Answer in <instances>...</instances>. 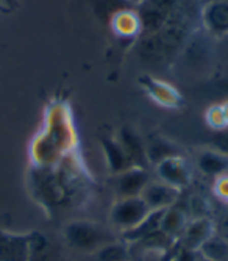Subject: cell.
I'll list each match as a JSON object with an SVG mask.
<instances>
[{
    "mask_svg": "<svg viewBox=\"0 0 228 261\" xmlns=\"http://www.w3.org/2000/svg\"><path fill=\"white\" fill-rule=\"evenodd\" d=\"M150 174L146 168L133 166L128 171L112 175V189L118 199L139 197L142 189L150 181Z\"/></svg>",
    "mask_w": 228,
    "mask_h": 261,
    "instance_id": "obj_5",
    "label": "cell"
},
{
    "mask_svg": "<svg viewBox=\"0 0 228 261\" xmlns=\"http://www.w3.org/2000/svg\"><path fill=\"white\" fill-rule=\"evenodd\" d=\"M210 147H213V149H216L220 153H223V155L228 156V128L214 132V135L211 138Z\"/></svg>",
    "mask_w": 228,
    "mask_h": 261,
    "instance_id": "obj_23",
    "label": "cell"
},
{
    "mask_svg": "<svg viewBox=\"0 0 228 261\" xmlns=\"http://www.w3.org/2000/svg\"><path fill=\"white\" fill-rule=\"evenodd\" d=\"M30 261H52V246L45 234L30 233Z\"/></svg>",
    "mask_w": 228,
    "mask_h": 261,
    "instance_id": "obj_21",
    "label": "cell"
},
{
    "mask_svg": "<svg viewBox=\"0 0 228 261\" xmlns=\"http://www.w3.org/2000/svg\"><path fill=\"white\" fill-rule=\"evenodd\" d=\"M198 253L210 261H228V241L223 236L214 233L211 238L202 246Z\"/></svg>",
    "mask_w": 228,
    "mask_h": 261,
    "instance_id": "obj_20",
    "label": "cell"
},
{
    "mask_svg": "<svg viewBox=\"0 0 228 261\" xmlns=\"http://www.w3.org/2000/svg\"><path fill=\"white\" fill-rule=\"evenodd\" d=\"M118 141L121 142V146L130 156V160L134 163V166L147 169V158H146V147H144V138L136 132L133 127L122 125L118 130L116 135Z\"/></svg>",
    "mask_w": 228,
    "mask_h": 261,
    "instance_id": "obj_14",
    "label": "cell"
},
{
    "mask_svg": "<svg viewBox=\"0 0 228 261\" xmlns=\"http://www.w3.org/2000/svg\"><path fill=\"white\" fill-rule=\"evenodd\" d=\"M163 213L164 210H156V211H150L149 215L136 225L131 230H127L122 234V240L124 243H139L142 240H146L147 236L153 234L155 231L159 230V225H161V218H163Z\"/></svg>",
    "mask_w": 228,
    "mask_h": 261,
    "instance_id": "obj_16",
    "label": "cell"
},
{
    "mask_svg": "<svg viewBox=\"0 0 228 261\" xmlns=\"http://www.w3.org/2000/svg\"><path fill=\"white\" fill-rule=\"evenodd\" d=\"M4 2H5V4H7V7H8V8H11V10H13V8H16V7L19 5L17 0H4Z\"/></svg>",
    "mask_w": 228,
    "mask_h": 261,
    "instance_id": "obj_27",
    "label": "cell"
},
{
    "mask_svg": "<svg viewBox=\"0 0 228 261\" xmlns=\"http://www.w3.org/2000/svg\"><path fill=\"white\" fill-rule=\"evenodd\" d=\"M97 142L102 150L106 169L111 175H118L121 172H125L134 166V163L130 160V156L127 155V152L124 150V147L121 146V142L118 141L116 136L100 135L97 138Z\"/></svg>",
    "mask_w": 228,
    "mask_h": 261,
    "instance_id": "obj_6",
    "label": "cell"
},
{
    "mask_svg": "<svg viewBox=\"0 0 228 261\" xmlns=\"http://www.w3.org/2000/svg\"><path fill=\"white\" fill-rule=\"evenodd\" d=\"M205 119H207V122L210 124V127L214 128V132L228 128L226 127V122H225V117H223V111H222L220 103L210 107L208 111H207V114H205Z\"/></svg>",
    "mask_w": 228,
    "mask_h": 261,
    "instance_id": "obj_22",
    "label": "cell"
},
{
    "mask_svg": "<svg viewBox=\"0 0 228 261\" xmlns=\"http://www.w3.org/2000/svg\"><path fill=\"white\" fill-rule=\"evenodd\" d=\"M141 41L138 44V57L144 61V63H161L167 58H170V54L167 50V47L158 32L156 33H150V35H141Z\"/></svg>",
    "mask_w": 228,
    "mask_h": 261,
    "instance_id": "obj_15",
    "label": "cell"
},
{
    "mask_svg": "<svg viewBox=\"0 0 228 261\" xmlns=\"http://www.w3.org/2000/svg\"><path fill=\"white\" fill-rule=\"evenodd\" d=\"M217 89H219V92L222 94L223 97H226L225 100H228V75L223 77V79L217 83Z\"/></svg>",
    "mask_w": 228,
    "mask_h": 261,
    "instance_id": "obj_26",
    "label": "cell"
},
{
    "mask_svg": "<svg viewBox=\"0 0 228 261\" xmlns=\"http://www.w3.org/2000/svg\"><path fill=\"white\" fill-rule=\"evenodd\" d=\"M141 88L146 91L147 96L164 108H177L181 103V94L169 83L158 80L153 77H142L139 79Z\"/></svg>",
    "mask_w": 228,
    "mask_h": 261,
    "instance_id": "obj_11",
    "label": "cell"
},
{
    "mask_svg": "<svg viewBox=\"0 0 228 261\" xmlns=\"http://www.w3.org/2000/svg\"><path fill=\"white\" fill-rule=\"evenodd\" d=\"M0 261H30V233L0 230Z\"/></svg>",
    "mask_w": 228,
    "mask_h": 261,
    "instance_id": "obj_9",
    "label": "cell"
},
{
    "mask_svg": "<svg viewBox=\"0 0 228 261\" xmlns=\"http://www.w3.org/2000/svg\"><path fill=\"white\" fill-rule=\"evenodd\" d=\"M109 25L112 33L122 39H133L142 35V25L138 11L130 7L114 13L109 19Z\"/></svg>",
    "mask_w": 228,
    "mask_h": 261,
    "instance_id": "obj_13",
    "label": "cell"
},
{
    "mask_svg": "<svg viewBox=\"0 0 228 261\" xmlns=\"http://www.w3.org/2000/svg\"><path fill=\"white\" fill-rule=\"evenodd\" d=\"M200 20L207 35L217 39L228 38V0H208L202 7Z\"/></svg>",
    "mask_w": 228,
    "mask_h": 261,
    "instance_id": "obj_4",
    "label": "cell"
},
{
    "mask_svg": "<svg viewBox=\"0 0 228 261\" xmlns=\"http://www.w3.org/2000/svg\"><path fill=\"white\" fill-rule=\"evenodd\" d=\"M180 196H181V191H178V189L159 180L158 181L150 180L147 186L142 189L139 197L146 202L150 211H156V210H167L177 205L180 200Z\"/></svg>",
    "mask_w": 228,
    "mask_h": 261,
    "instance_id": "obj_8",
    "label": "cell"
},
{
    "mask_svg": "<svg viewBox=\"0 0 228 261\" xmlns=\"http://www.w3.org/2000/svg\"><path fill=\"white\" fill-rule=\"evenodd\" d=\"M63 238L72 250L86 255L96 253L100 247L116 240L108 230H105L99 224L84 219L67 222L63 228Z\"/></svg>",
    "mask_w": 228,
    "mask_h": 261,
    "instance_id": "obj_1",
    "label": "cell"
},
{
    "mask_svg": "<svg viewBox=\"0 0 228 261\" xmlns=\"http://www.w3.org/2000/svg\"><path fill=\"white\" fill-rule=\"evenodd\" d=\"M91 256H93V261H128L130 250L127 247V243L114 240L100 247Z\"/></svg>",
    "mask_w": 228,
    "mask_h": 261,
    "instance_id": "obj_19",
    "label": "cell"
},
{
    "mask_svg": "<svg viewBox=\"0 0 228 261\" xmlns=\"http://www.w3.org/2000/svg\"><path fill=\"white\" fill-rule=\"evenodd\" d=\"M149 213L150 210L141 197L118 199L109 210V224L124 233L138 225Z\"/></svg>",
    "mask_w": 228,
    "mask_h": 261,
    "instance_id": "obj_2",
    "label": "cell"
},
{
    "mask_svg": "<svg viewBox=\"0 0 228 261\" xmlns=\"http://www.w3.org/2000/svg\"><path fill=\"white\" fill-rule=\"evenodd\" d=\"M194 160L197 169L207 177L219 178L228 174V156L213 147H200Z\"/></svg>",
    "mask_w": 228,
    "mask_h": 261,
    "instance_id": "obj_12",
    "label": "cell"
},
{
    "mask_svg": "<svg viewBox=\"0 0 228 261\" xmlns=\"http://www.w3.org/2000/svg\"><path fill=\"white\" fill-rule=\"evenodd\" d=\"M155 172L163 181L178 191H183L192 183V169L186 156H172L155 166Z\"/></svg>",
    "mask_w": 228,
    "mask_h": 261,
    "instance_id": "obj_3",
    "label": "cell"
},
{
    "mask_svg": "<svg viewBox=\"0 0 228 261\" xmlns=\"http://www.w3.org/2000/svg\"><path fill=\"white\" fill-rule=\"evenodd\" d=\"M146 2L153 8L164 13L166 16H172L178 5V0H146Z\"/></svg>",
    "mask_w": 228,
    "mask_h": 261,
    "instance_id": "obj_24",
    "label": "cell"
},
{
    "mask_svg": "<svg viewBox=\"0 0 228 261\" xmlns=\"http://www.w3.org/2000/svg\"><path fill=\"white\" fill-rule=\"evenodd\" d=\"M138 11V16L141 19V25H142V35H150V33H156L161 30L166 22L170 16H166L164 13H161L159 10L153 8L152 5H149L146 0H142Z\"/></svg>",
    "mask_w": 228,
    "mask_h": 261,
    "instance_id": "obj_18",
    "label": "cell"
},
{
    "mask_svg": "<svg viewBox=\"0 0 228 261\" xmlns=\"http://www.w3.org/2000/svg\"><path fill=\"white\" fill-rule=\"evenodd\" d=\"M186 224H188L186 213L181 208H178L177 205H174V206L164 210L159 230L166 233L169 238L177 240V238H181V234H183V231L186 228Z\"/></svg>",
    "mask_w": 228,
    "mask_h": 261,
    "instance_id": "obj_17",
    "label": "cell"
},
{
    "mask_svg": "<svg viewBox=\"0 0 228 261\" xmlns=\"http://www.w3.org/2000/svg\"><path fill=\"white\" fill-rule=\"evenodd\" d=\"M146 158L149 166H155L172 156H185V150L170 138L161 133H149L144 136Z\"/></svg>",
    "mask_w": 228,
    "mask_h": 261,
    "instance_id": "obj_7",
    "label": "cell"
},
{
    "mask_svg": "<svg viewBox=\"0 0 228 261\" xmlns=\"http://www.w3.org/2000/svg\"><path fill=\"white\" fill-rule=\"evenodd\" d=\"M195 261H210V259H208V258H205V256H202V255H200V256H198V258H197Z\"/></svg>",
    "mask_w": 228,
    "mask_h": 261,
    "instance_id": "obj_28",
    "label": "cell"
},
{
    "mask_svg": "<svg viewBox=\"0 0 228 261\" xmlns=\"http://www.w3.org/2000/svg\"><path fill=\"white\" fill-rule=\"evenodd\" d=\"M216 233V225L214 222L203 216V218H194L188 221L186 228L181 234V244L189 252H198L202 246L207 243L211 236Z\"/></svg>",
    "mask_w": 228,
    "mask_h": 261,
    "instance_id": "obj_10",
    "label": "cell"
},
{
    "mask_svg": "<svg viewBox=\"0 0 228 261\" xmlns=\"http://www.w3.org/2000/svg\"><path fill=\"white\" fill-rule=\"evenodd\" d=\"M214 193L217 197H220L222 200L228 202V174L216 178V183H214Z\"/></svg>",
    "mask_w": 228,
    "mask_h": 261,
    "instance_id": "obj_25",
    "label": "cell"
}]
</instances>
